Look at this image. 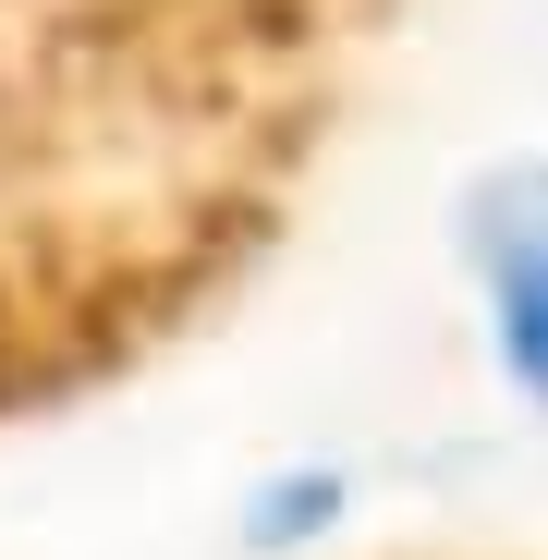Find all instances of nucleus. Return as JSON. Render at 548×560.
I'll use <instances>...</instances> for the list:
<instances>
[{
  "label": "nucleus",
  "instance_id": "obj_1",
  "mask_svg": "<svg viewBox=\"0 0 548 560\" xmlns=\"http://www.w3.org/2000/svg\"><path fill=\"white\" fill-rule=\"evenodd\" d=\"M256 208L268 196L244 171H159L135 196L110 183L0 196V415L147 353L256 244Z\"/></svg>",
  "mask_w": 548,
  "mask_h": 560
},
{
  "label": "nucleus",
  "instance_id": "obj_2",
  "mask_svg": "<svg viewBox=\"0 0 548 560\" xmlns=\"http://www.w3.org/2000/svg\"><path fill=\"white\" fill-rule=\"evenodd\" d=\"M353 13H378V0H0V37L49 73H85V85L220 98L256 61H305Z\"/></svg>",
  "mask_w": 548,
  "mask_h": 560
}]
</instances>
